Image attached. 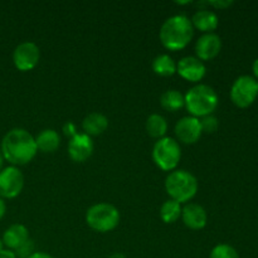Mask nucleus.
<instances>
[{
  "mask_svg": "<svg viewBox=\"0 0 258 258\" xmlns=\"http://www.w3.org/2000/svg\"><path fill=\"white\" fill-rule=\"evenodd\" d=\"M0 151L4 160L18 168L19 165L30 163L37 155L38 149L34 136L29 131L15 127L5 134Z\"/></svg>",
  "mask_w": 258,
  "mask_h": 258,
  "instance_id": "f257e3e1",
  "label": "nucleus"
},
{
  "mask_svg": "<svg viewBox=\"0 0 258 258\" xmlns=\"http://www.w3.org/2000/svg\"><path fill=\"white\" fill-rule=\"evenodd\" d=\"M193 24L184 14H176L168 18L159 30L161 44L169 50H180L185 48L193 39Z\"/></svg>",
  "mask_w": 258,
  "mask_h": 258,
  "instance_id": "f03ea898",
  "label": "nucleus"
},
{
  "mask_svg": "<svg viewBox=\"0 0 258 258\" xmlns=\"http://www.w3.org/2000/svg\"><path fill=\"white\" fill-rule=\"evenodd\" d=\"M184 100H185L186 110L189 111L190 116L197 118L213 115L219 101L214 88L203 83L191 87L184 95Z\"/></svg>",
  "mask_w": 258,
  "mask_h": 258,
  "instance_id": "7ed1b4c3",
  "label": "nucleus"
},
{
  "mask_svg": "<svg viewBox=\"0 0 258 258\" xmlns=\"http://www.w3.org/2000/svg\"><path fill=\"white\" fill-rule=\"evenodd\" d=\"M199 184L196 176L186 170H173L165 179V190L170 199L186 203L196 197Z\"/></svg>",
  "mask_w": 258,
  "mask_h": 258,
  "instance_id": "20e7f679",
  "label": "nucleus"
},
{
  "mask_svg": "<svg viewBox=\"0 0 258 258\" xmlns=\"http://www.w3.org/2000/svg\"><path fill=\"white\" fill-rule=\"evenodd\" d=\"M86 223L91 229L101 233L113 231L120 223V212L112 204H95L86 212Z\"/></svg>",
  "mask_w": 258,
  "mask_h": 258,
  "instance_id": "39448f33",
  "label": "nucleus"
},
{
  "mask_svg": "<svg viewBox=\"0 0 258 258\" xmlns=\"http://www.w3.org/2000/svg\"><path fill=\"white\" fill-rule=\"evenodd\" d=\"M181 159V149L178 141L173 138L159 139L153 148V160L161 170L173 171Z\"/></svg>",
  "mask_w": 258,
  "mask_h": 258,
  "instance_id": "423d86ee",
  "label": "nucleus"
},
{
  "mask_svg": "<svg viewBox=\"0 0 258 258\" xmlns=\"http://www.w3.org/2000/svg\"><path fill=\"white\" fill-rule=\"evenodd\" d=\"M258 96V81L252 76H241L231 88V100L237 107L246 108L254 102Z\"/></svg>",
  "mask_w": 258,
  "mask_h": 258,
  "instance_id": "0eeeda50",
  "label": "nucleus"
},
{
  "mask_svg": "<svg viewBox=\"0 0 258 258\" xmlns=\"http://www.w3.org/2000/svg\"><path fill=\"white\" fill-rule=\"evenodd\" d=\"M24 188V175L17 166H7L0 171V198L12 199Z\"/></svg>",
  "mask_w": 258,
  "mask_h": 258,
  "instance_id": "6e6552de",
  "label": "nucleus"
},
{
  "mask_svg": "<svg viewBox=\"0 0 258 258\" xmlns=\"http://www.w3.org/2000/svg\"><path fill=\"white\" fill-rule=\"evenodd\" d=\"M40 58L39 47L34 42H23L13 52V63L22 72L32 71Z\"/></svg>",
  "mask_w": 258,
  "mask_h": 258,
  "instance_id": "1a4fd4ad",
  "label": "nucleus"
},
{
  "mask_svg": "<svg viewBox=\"0 0 258 258\" xmlns=\"http://www.w3.org/2000/svg\"><path fill=\"white\" fill-rule=\"evenodd\" d=\"M175 136L184 144H196L202 136V127L199 118L194 116H185L176 122L174 128Z\"/></svg>",
  "mask_w": 258,
  "mask_h": 258,
  "instance_id": "9d476101",
  "label": "nucleus"
},
{
  "mask_svg": "<svg viewBox=\"0 0 258 258\" xmlns=\"http://www.w3.org/2000/svg\"><path fill=\"white\" fill-rule=\"evenodd\" d=\"M206 72L203 60L194 55H186L176 63V73L189 82H199L206 76Z\"/></svg>",
  "mask_w": 258,
  "mask_h": 258,
  "instance_id": "9b49d317",
  "label": "nucleus"
},
{
  "mask_svg": "<svg viewBox=\"0 0 258 258\" xmlns=\"http://www.w3.org/2000/svg\"><path fill=\"white\" fill-rule=\"evenodd\" d=\"M93 153V141L86 134H76L68 143V155L76 163H83Z\"/></svg>",
  "mask_w": 258,
  "mask_h": 258,
  "instance_id": "f8f14e48",
  "label": "nucleus"
},
{
  "mask_svg": "<svg viewBox=\"0 0 258 258\" xmlns=\"http://www.w3.org/2000/svg\"><path fill=\"white\" fill-rule=\"evenodd\" d=\"M222 49V39L216 33H206L198 38L196 43L197 58L201 60H211L219 54Z\"/></svg>",
  "mask_w": 258,
  "mask_h": 258,
  "instance_id": "ddd939ff",
  "label": "nucleus"
},
{
  "mask_svg": "<svg viewBox=\"0 0 258 258\" xmlns=\"http://www.w3.org/2000/svg\"><path fill=\"white\" fill-rule=\"evenodd\" d=\"M181 218L184 224L193 231L204 228L208 221V214L206 209L197 203H188L181 209Z\"/></svg>",
  "mask_w": 258,
  "mask_h": 258,
  "instance_id": "4468645a",
  "label": "nucleus"
},
{
  "mask_svg": "<svg viewBox=\"0 0 258 258\" xmlns=\"http://www.w3.org/2000/svg\"><path fill=\"white\" fill-rule=\"evenodd\" d=\"M29 239V231L24 224H13L3 234V246L8 249L17 251L20 246L25 243Z\"/></svg>",
  "mask_w": 258,
  "mask_h": 258,
  "instance_id": "2eb2a0df",
  "label": "nucleus"
},
{
  "mask_svg": "<svg viewBox=\"0 0 258 258\" xmlns=\"http://www.w3.org/2000/svg\"><path fill=\"white\" fill-rule=\"evenodd\" d=\"M193 28L206 33H213L219 24L218 15L208 9H199L193 14L190 19Z\"/></svg>",
  "mask_w": 258,
  "mask_h": 258,
  "instance_id": "dca6fc26",
  "label": "nucleus"
},
{
  "mask_svg": "<svg viewBox=\"0 0 258 258\" xmlns=\"http://www.w3.org/2000/svg\"><path fill=\"white\" fill-rule=\"evenodd\" d=\"M108 127V118L101 112H91L83 118L82 128L86 135L98 136Z\"/></svg>",
  "mask_w": 258,
  "mask_h": 258,
  "instance_id": "f3484780",
  "label": "nucleus"
},
{
  "mask_svg": "<svg viewBox=\"0 0 258 258\" xmlns=\"http://www.w3.org/2000/svg\"><path fill=\"white\" fill-rule=\"evenodd\" d=\"M34 139L37 149L42 153H54L60 144L59 134L53 128L42 130Z\"/></svg>",
  "mask_w": 258,
  "mask_h": 258,
  "instance_id": "a211bd4d",
  "label": "nucleus"
},
{
  "mask_svg": "<svg viewBox=\"0 0 258 258\" xmlns=\"http://www.w3.org/2000/svg\"><path fill=\"white\" fill-rule=\"evenodd\" d=\"M146 131L149 135L154 139L165 138V134L168 131V122L163 115L159 113H151L146 120Z\"/></svg>",
  "mask_w": 258,
  "mask_h": 258,
  "instance_id": "6ab92c4d",
  "label": "nucleus"
},
{
  "mask_svg": "<svg viewBox=\"0 0 258 258\" xmlns=\"http://www.w3.org/2000/svg\"><path fill=\"white\" fill-rule=\"evenodd\" d=\"M153 71L161 77H169L176 73V62L169 54H159L153 60Z\"/></svg>",
  "mask_w": 258,
  "mask_h": 258,
  "instance_id": "aec40b11",
  "label": "nucleus"
},
{
  "mask_svg": "<svg viewBox=\"0 0 258 258\" xmlns=\"http://www.w3.org/2000/svg\"><path fill=\"white\" fill-rule=\"evenodd\" d=\"M160 105L161 107L165 108L166 111L175 112V111L180 110L181 107L185 106L184 95L181 92H179L178 90L165 91L160 97Z\"/></svg>",
  "mask_w": 258,
  "mask_h": 258,
  "instance_id": "412c9836",
  "label": "nucleus"
},
{
  "mask_svg": "<svg viewBox=\"0 0 258 258\" xmlns=\"http://www.w3.org/2000/svg\"><path fill=\"white\" fill-rule=\"evenodd\" d=\"M181 209L183 207L180 203L173 201V199H168L164 202L160 208V218L165 223H175L181 217Z\"/></svg>",
  "mask_w": 258,
  "mask_h": 258,
  "instance_id": "4be33fe9",
  "label": "nucleus"
},
{
  "mask_svg": "<svg viewBox=\"0 0 258 258\" xmlns=\"http://www.w3.org/2000/svg\"><path fill=\"white\" fill-rule=\"evenodd\" d=\"M209 258H239V254L234 247L226 243H222L217 244V246L212 249Z\"/></svg>",
  "mask_w": 258,
  "mask_h": 258,
  "instance_id": "5701e85b",
  "label": "nucleus"
},
{
  "mask_svg": "<svg viewBox=\"0 0 258 258\" xmlns=\"http://www.w3.org/2000/svg\"><path fill=\"white\" fill-rule=\"evenodd\" d=\"M199 121H201L202 133L213 134L216 133L219 127V121L214 115L204 116V117L199 118Z\"/></svg>",
  "mask_w": 258,
  "mask_h": 258,
  "instance_id": "b1692460",
  "label": "nucleus"
},
{
  "mask_svg": "<svg viewBox=\"0 0 258 258\" xmlns=\"http://www.w3.org/2000/svg\"><path fill=\"white\" fill-rule=\"evenodd\" d=\"M18 258H28L32 253H34V243L32 239H28L23 246H20L17 251H14Z\"/></svg>",
  "mask_w": 258,
  "mask_h": 258,
  "instance_id": "393cba45",
  "label": "nucleus"
},
{
  "mask_svg": "<svg viewBox=\"0 0 258 258\" xmlns=\"http://www.w3.org/2000/svg\"><path fill=\"white\" fill-rule=\"evenodd\" d=\"M207 5H212V7L217 8V9H226V8L231 7L233 4L232 0H214V2H204Z\"/></svg>",
  "mask_w": 258,
  "mask_h": 258,
  "instance_id": "a878e982",
  "label": "nucleus"
},
{
  "mask_svg": "<svg viewBox=\"0 0 258 258\" xmlns=\"http://www.w3.org/2000/svg\"><path fill=\"white\" fill-rule=\"evenodd\" d=\"M63 133H64L66 136H68V138H73V136L77 134V131H76V126L75 123L71 122V121H68V122L64 123V126H63Z\"/></svg>",
  "mask_w": 258,
  "mask_h": 258,
  "instance_id": "bb28decb",
  "label": "nucleus"
},
{
  "mask_svg": "<svg viewBox=\"0 0 258 258\" xmlns=\"http://www.w3.org/2000/svg\"><path fill=\"white\" fill-rule=\"evenodd\" d=\"M0 258H18L17 254H15L14 251L8 248H3L2 252H0Z\"/></svg>",
  "mask_w": 258,
  "mask_h": 258,
  "instance_id": "cd10ccee",
  "label": "nucleus"
},
{
  "mask_svg": "<svg viewBox=\"0 0 258 258\" xmlns=\"http://www.w3.org/2000/svg\"><path fill=\"white\" fill-rule=\"evenodd\" d=\"M28 258H53L50 254L45 253V252H34V253L30 254Z\"/></svg>",
  "mask_w": 258,
  "mask_h": 258,
  "instance_id": "c85d7f7f",
  "label": "nucleus"
},
{
  "mask_svg": "<svg viewBox=\"0 0 258 258\" xmlns=\"http://www.w3.org/2000/svg\"><path fill=\"white\" fill-rule=\"evenodd\" d=\"M5 213H7V204H5L4 199L0 198V219H3Z\"/></svg>",
  "mask_w": 258,
  "mask_h": 258,
  "instance_id": "c756f323",
  "label": "nucleus"
},
{
  "mask_svg": "<svg viewBox=\"0 0 258 258\" xmlns=\"http://www.w3.org/2000/svg\"><path fill=\"white\" fill-rule=\"evenodd\" d=\"M252 71H253V75H254V78L258 80V58L256 60L253 62V64H252Z\"/></svg>",
  "mask_w": 258,
  "mask_h": 258,
  "instance_id": "7c9ffc66",
  "label": "nucleus"
},
{
  "mask_svg": "<svg viewBox=\"0 0 258 258\" xmlns=\"http://www.w3.org/2000/svg\"><path fill=\"white\" fill-rule=\"evenodd\" d=\"M108 258H127V257H126L125 254H122V253H113V254H111V256Z\"/></svg>",
  "mask_w": 258,
  "mask_h": 258,
  "instance_id": "2f4dec72",
  "label": "nucleus"
},
{
  "mask_svg": "<svg viewBox=\"0 0 258 258\" xmlns=\"http://www.w3.org/2000/svg\"><path fill=\"white\" fill-rule=\"evenodd\" d=\"M3 163H4V158H3L2 151H0V171H2V169H3Z\"/></svg>",
  "mask_w": 258,
  "mask_h": 258,
  "instance_id": "473e14b6",
  "label": "nucleus"
},
{
  "mask_svg": "<svg viewBox=\"0 0 258 258\" xmlns=\"http://www.w3.org/2000/svg\"><path fill=\"white\" fill-rule=\"evenodd\" d=\"M2 249H3V242L2 239H0V252H2Z\"/></svg>",
  "mask_w": 258,
  "mask_h": 258,
  "instance_id": "72a5a7b5",
  "label": "nucleus"
}]
</instances>
